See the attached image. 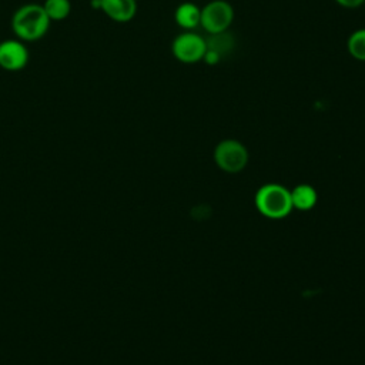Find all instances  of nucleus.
<instances>
[{
  "label": "nucleus",
  "mask_w": 365,
  "mask_h": 365,
  "mask_svg": "<svg viewBox=\"0 0 365 365\" xmlns=\"http://www.w3.org/2000/svg\"><path fill=\"white\" fill-rule=\"evenodd\" d=\"M200 17H201V9L191 1L181 3L174 13L175 23L181 29H185L188 31L200 26Z\"/></svg>",
  "instance_id": "nucleus-8"
},
{
  "label": "nucleus",
  "mask_w": 365,
  "mask_h": 365,
  "mask_svg": "<svg viewBox=\"0 0 365 365\" xmlns=\"http://www.w3.org/2000/svg\"><path fill=\"white\" fill-rule=\"evenodd\" d=\"M202 60H204L207 64L214 66V64H217V63L221 60V56H220L218 53H215V51H212V50H208V48H207V51H205V54H204Z\"/></svg>",
  "instance_id": "nucleus-13"
},
{
  "label": "nucleus",
  "mask_w": 365,
  "mask_h": 365,
  "mask_svg": "<svg viewBox=\"0 0 365 365\" xmlns=\"http://www.w3.org/2000/svg\"><path fill=\"white\" fill-rule=\"evenodd\" d=\"M100 10L113 21L127 23L137 13L135 0H98Z\"/></svg>",
  "instance_id": "nucleus-7"
},
{
  "label": "nucleus",
  "mask_w": 365,
  "mask_h": 365,
  "mask_svg": "<svg viewBox=\"0 0 365 365\" xmlns=\"http://www.w3.org/2000/svg\"><path fill=\"white\" fill-rule=\"evenodd\" d=\"M41 6L50 21H61L67 19L71 11L70 0H44Z\"/></svg>",
  "instance_id": "nucleus-10"
},
{
  "label": "nucleus",
  "mask_w": 365,
  "mask_h": 365,
  "mask_svg": "<svg viewBox=\"0 0 365 365\" xmlns=\"http://www.w3.org/2000/svg\"><path fill=\"white\" fill-rule=\"evenodd\" d=\"M50 19L41 4L27 3L16 9L10 26L16 37L24 43L43 38L50 29Z\"/></svg>",
  "instance_id": "nucleus-1"
},
{
  "label": "nucleus",
  "mask_w": 365,
  "mask_h": 365,
  "mask_svg": "<svg viewBox=\"0 0 365 365\" xmlns=\"http://www.w3.org/2000/svg\"><path fill=\"white\" fill-rule=\"evenodd\" d=\"M214 161L225 173H238L244 170L248 163V150L242 143L227 138L217 144Z\"/></svg>",
  "instance_id": "nucleus-3"
},
{
  "label": "nucleus",
  "mask_w": 365,
  "mask_h": 365,
  "mask_svg": "<svg viewBox=\"0 0 365 365\" xmlns=\"http://www.w3.org/2000/svg\"><path fill=\"white\" fill-rule=\"evenodd\" d=\"M29 50L24 41L19 38H7L0 41V68L6 71H20L29 63Z\"/></svg>",
  "instance_id": "nucleus-6"
},
{
  "label": "nucleus",
  "mask_w": 365,
  "mask_h": 365,
  "mask_svg": "<svg viewBox=\"0 0 365 365\" xmlns=\"http://www.w3.org/2000/svg\"><path fill=\"white\" fill-rule=\"evenodd\" d=\"M171 51L178 61L192 64L202 60L207 51V43L205 38L200 34L192 31H184L174 38L171 44Z\"/></svg>",
  "instance_id": "nucleus-5"
},
{
  "label": "nucleus",
  "mask_w": 365,
  "mask_h": 365,
  "mask_svg": "<svg viewBox=\"0 0 365 365\" xmlns=\"http://www.w3.org/2000/svg\"><path fill=\"white\" fill-rule=\"evenodd\" d=\"M257 210L272 220L287 217L294 208L291 191L279 184H265L255 194Z\"/></svg>",
  "instance_id": "nucleus-2"
},
{
  "label": "nucleus",
  "mask_w": 365,
  "mask_h": 365,
  "mask_svg": "<svg viewBox=\"0 0 365 365\" xmlns=\"http://www.w3.org/2000/svg\"><path fill=\"white\" fill-rule=\"evenodd\" d=\"M234 20V9L225 0H212L201 9L200 26L208 33L227 31Z\"/></svg>",
  "instance_id": "nucleus-4"
},
{
  "label": "nucleus",
  "mask_w": 365,
  "mask_h": 365,
  "mask_svg": "<svg viewBox=\"0 0 365 365\" xmlns=\"http://www.w3.org/2000/svg\"><path fill=\"white\" fill-rule=\"evenodd\" d=\"M317 191L312 185L309 184H299L292 188L291 191V201H292V208L301 210V211H308L317 204Z\"/></svg>",
  "instance_id": "nucleus-9"
},
{
  "label": "nucleus",
  "mask_w": 365,
  "mask_h": 365,
  "mask_svg": "<svg viewBox=\"0 0 365 365\" xmlns=\"http://www.w3.org/2000/svg\"><path fill=\"white\" fill-rule=\"evenodd\" d=\"M339 6L346 9H356L365 3V0H335Z\"/></svg>",
  "instance_id": "nucleus-14"
},
{
  "label": "nucleus",
  "mask_w": 365,
  "mask_h": 365,
  "mask_svg": "<svg viewBox=\"0 0 365 365\" xmlns=\"http://www.w3.org/2000/svg\"><path fill=\"white\" fill-rule=\"evenodd\" d=\"M346 48L355 60L365 61V29H358L349 34Z\"/></svg>",
  "instance_id": "nucleus-12"
},
{
  "label": "nucleus",
  "mask_w": 365,
  "mask_h": 365,
  "mask_svg": "<svg viewBox=\"0 0 365 365\" xmlns=\"http://www.w3.org/2000/svg\"><path fill=\"white\" fill-rule=\"evenodd\" d=\"M205 43H207L208 50L218 53L221 57L225 56L227 53H230L231 48L234 47V38L228 31L210 34V37L205 38Z\"/></svg>",
  "instance_id": "nucleus-11"
}]
</instances>
